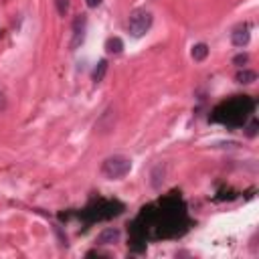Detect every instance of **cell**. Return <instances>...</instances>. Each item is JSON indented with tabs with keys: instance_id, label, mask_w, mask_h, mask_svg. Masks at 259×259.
<instances>
[{
	"instance_id": "obj_1",
	"label": "cell",
	"mask_w": 259,
	"mask_h": 259,
	"mask_svg": "<svg viewBox=\"0 0 259 259\" xmlns=\"http://www.w3.org/2000/svg\"><path fill=\"white\" fill-rule=\"evenodd\" d=\"M132 170V160L121 156V154H116V156H110L103 160L101 164V172L112 180H118V179H124L126 174H130Z\"/></svg>"
},
{
	"instance_id": "obj_2",
	"label": "cell",
	"mask_w": 259,
	"mask_h": 259,
	"mask_svg": "<svg viewBox=\"0 0 259 259\" xmlns=\"http://www.w3.org/2000/svg\"><path fill=\"white\" fill-rule=\"evenodd\" d=\"M150 26H152V15L144 8H136L132 15H130V20H128V31L134 39H140L144 37Z\"/></svg>"
},
{
	"instance_id": "obj_3",
	"label": "cell",
	"mask_w": 259,
	"mask_h": 259,
	"mask_svg": "<svg viewBox=\"0 0 259 259\" xmlns=\"http://www.w3.org/2000/svg\"><path fill=\"white\" fill-rule=\"evenodd\" d=\"M85 31H87V19L83 15H79L73 20V39H71V45H69L71 51H75L85 40Z\"/></svg>"
},
{
	"instance_id": "obj_4",
	"label": "cell",
	"mask_w": 259,
	"mask_h": 259,
	"mask_svg": "<svg viewBox=\"0 0 259 259\" xmlns=\"http://www.w3.org/2000/svg\"><path fill=\"white\" fill-rule=\"evenodd\" d=\"M249 39H251V35H249V26L247 24L237 26V29L231 33V43H233L235 47H239V49L247 47L249 45Z\"/></svg>"
},
{
	"instance_id": "obj_5",
	"label": "cell",
	"mask_w": 259,
	"mask_h": 259,
	"mask_svg": "<svg viewBox=\"0 0 259 259\" xmlns=\"http://www.w3.org/2000/svg\"><path fill=\"white\" fill-rule=\"evenodd\" d=\"M118 241H120V231L118 229H105L98 237L100 245H112V243H118Z\"/></svg>"
},
{
	"instance_id": "obj_6",
	"label": "cell",
	"mask_w": 259,
	"mask_h": 259,
	"mask_svg": "<svg viewBox=\"0 0 259 259\" xmlns=\"http://www.w3.org/2000/svg\"><path fill=\"white\" fill-rule=\"evenodd\" d=\"M105 49H107V53H110V55H120L121 49H124V40H121L120 37H112V39H107Z\"/></svg>"
},
{
	"instance_id": "obj_7",
	"label": "cell",
	"mask_w": 259,
	"mask_h": 259,
	"mask_svg": "<svg viewBox=\"0 0 259 259\" xmlns=\"http://www.w3.org/2000/svg\"><path fill=\"white\" fill-rule=\"evenodd\" d=\"M105 73H107V61L105 59H101L100 63H98V67L93 69V73H91V79L95 81V83H101L103 81V77H105Z\"/></svg>"
},
{
	"instance_id": "obj_8",
	"label": "cell",
	"mask_w": 259,
	"mask_h": 259,
	"mask_svg": "<svg viewBox=\"0 0 259 259\" xmlns=\"http://www.w3.org/2000/svg\"><path fill=\"white\" fill-rule=\"evenodd\" d=\"M207 55H209V47L204 45V43H199V45L193 47V59L195 61H204V59H207Z\"/></svg>"
},
{
	"instance_id": "obj_9",
	"label": "cell",
	"mask_w": 259,
	"mask_h": 259,
	"mask_svg": "<svg viewBox=\"0 0 259 259\" xmlns=\"http://www.w3.org/2000/svg\"><path fill=\"white\" fill-rule=\"evenodd\" d=\"M237 81H239V83H253V81H255V73L243 69V71L237 73Z\"/></svg>"
},
{
	"instance_id": "obj_10",
	"label": "cell",
	"mask_w": 259,
	"mask_h": 259,
	"mask_svg": "<svg viewBox=\"0 0 259 259\" xmlns=\"http://www.w3.org/2000/svg\"><path fill=\"white\" fill-rule=\"evenodd\" d=\"M55 4H57V12L61 17L67 15V10H69V0H55Z\"/></svg>"
},
{
	"instance_id": "obj_11",
	"label": "cell",
	"mask_w": 259,
	"mask_h": 259,
	"mask_svg": "<svg viewBox=\"0 0 259 259\" xmlns=\"http://www.w3.org/2000/svg\"><path fill=\"white\" fill-rule=\"evenodd\" d=\"M255 134H257V120H251V124L247 128V136H249V138H253Z\"/></svg>"
},
{
	"instance_id": "obj_12",
	"label": "cell",
	"mask_w": 259,
	"mask_h": 259,
	"mask_svg": "<svg viewBox=\"0 0 259 259\" xmlns=\"http://www.w3.org/2000/svg\"><path fill=\"white\" fill-rule=\"evenodd\" d=\"M247 61H249V57H247V55H237V57L233 59V63H235V65H239V67H243Z\"/></svg>"
},
{
	"instance_id": "obj_13",
	"label": "cell",
	"mask_w": 259,
	"mask_h": 259,
	"mask_svg": "<svg viewBox=\"0 0 259 259\" xmlns=\"http://www.w3.org/2000/svg\"><path fill=\"white\" fill-rule=\"evenodd\" d=\"M4 110H6V95L0 89V112H4Z\"/></svg>"
},
{
	"instance_id": "obj_14",
	"label": "cell",
	"mask_w": 259,
	"mask_h": 259,
	"mask_svg": "<svg viewBox=\"0 0 259 259\" xmlns=\"http://www.w3.org/2000/svg\"><path fill=\"white\" fill-rule=\"evenodd\" d=\"M85 2H87L89 8H98V6L101 4V0H85Z\"/></svg>"
}]
</instances>
